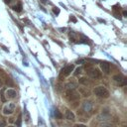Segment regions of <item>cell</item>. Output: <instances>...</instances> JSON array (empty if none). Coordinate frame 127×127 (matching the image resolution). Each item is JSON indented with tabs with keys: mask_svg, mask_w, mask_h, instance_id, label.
Masks as SVG:
<instances>
[{
	"mask_svg": "<svg viewBox=\"0 0 127 127\" xmlns=\"http://www.w3.org/2000/svg\"><path fill=\"white\" fill-rule=\"evenodd\" d=\"M93 92L95 95L99 96V97H102V98H107L109 96V91L102 85H99V86H96L94 89H93Z\"/></svg>",
	"mask_w": 127,
	"mask_h": 127,
	"instance_id": "1",
	"label": "cell"
},
{
	"mask_svg": "<svg viewBox=\"0 0 127 127\" xmlns=\"http://www.w3.org/2000/svg\"><path fill=\"white\" fill-rule=\"evenodd\" d=\"M14 108H15V104L14 103H9L8 105H6L4 108H3V113L4 114H11L13 113L14 111Z\"/></svg>",
	"mask_w": 127,
	"mask_h": 127,
	"instance_id": "2",
	"label": "cell"
},
{
	"mask_svg": "<svg viewBox=\"0 0 127 127\" xmlns=\"http://www.w3.org/2000/svg\"><path fill=\"white\" fill-rule=\"evenodd\" d=\"M113 79L116 82H118L119 84H122V85L126 84V78L123 75H121V74H115V75H113Z\"/></svg>",
	"mask_w": 127,
	"mask_h": 127,
	"instance_id": "3",
	"label": "cell"
},
{
	"mask_svg": "<svg viewBox=\"0 0 127 127\" xmlns=\"http://www.w3.org/2000/svg\"><path fill=\"white\" fill-rule=\"evenodd\" d=\"M73 69H74V65H73V64L66 65L65 67L63 68V70H62V74H64V75H68Z\"/></svg>",
	"mask_w": 127,
	"mask_h": 127,
	"instance_id": "4",
	"label": "cell"
},
{
	"mask_svg": "<svg viewBox=\"0 0 127 127\" xmlns=\"http://www.w3.org/2000/svg\"><path fill=\"white\" fill-rule=\"evenodd\" d=\"M89 75H90V77H92V78H99L100 76H101V72L97 69V68H92V69H90V71H89Z\"/></svg>",
	"mask_w": 127,
	"mask_h": 127,
	"instance_id": "5",
	"label": "cell"
},
{
	"mask_svg": "<svg viewBox=\"0 0 127 127\" xmlns=\"http://www.w3.org/2000/svg\"><path fill=\"white\" fill-rule=\"evenodd\" d=\"M100 68L102 69V71L104 73H109V70H110V64L106 62H103L100 64Z\"/></svg>",
	"mask_w": 127,
	"mask_h": 127,
	"instance_id": "6",
	"label": "cell"
},
{
	"mask_svg": "<svg viewBox=\"0 0 127 127\" xmlns=\"http://www.w3.org/2000/svg\"><path fill=\"white\" fill-rule=\"evenodd\" d=\"M16 95H17V92H16V90H14V89H12V88H9V89H7L6 90V96L8 97V98H14V97H16Z\"/></svg>",
	"mask_w": 127,
	"mask_h": 127,
	"instance_id": "7",
	"label": "cell"
},
{
	"mask_svg": "<svg viewBox=\"0 0 127 127\" xmlns=\"http://www.w3.org/2000/svg\"><path fill=\"white\" fill-rule=\"evenodd\" d=\"M65 117H66V119H68V120H74V118H75V116H74V114L72 113V111H70V110H66L65 111Z\"/></svg>",
	"mask_w": 127,
	"mask_h": 127,
	"instance_id": "8",
	"label": "cell"
},
{
	"mask_svg": "<svg viewBox=\"0 0 127 127\" xmlns=\"http://www.w3.org/2000/svg\"><path fill=\"white\" fill-rule=\"evenodd\" d=\"M13 10H15L17 12H21L22 11V5L21 4H17L15 6H13Z\"/></svg>",
	"mask_w": 127,
	"mask_h": 127,
	"instance_id": "9",
	"label": "cell"
},
{
	"mask_svg": "<svg viewBox=\"0 0 127 127\" xmlns=\"http://www.w3.org/2000/svg\"><path fill=\"white\" fill-rule=\"evenodd\" d=\"M55 116H56V118H59V119H61L63 116H62V114H61V112L58 110V109H56L55 110Z\"/></svg>",
	"mask_w": 127,
	"mask_h": 127,
	"instance_id": "10",
	"label": "cell"
},
{
	"mask_svg": "<svg viewBox=\"0 0 127 127\" xmlns=\"http://www.w3.org/2000/svg\"><path fill=\"white\" fill-rule=\"evenodd\" d=\"M81 72V68L80 67H77L76 69H75V71H74V75H77L78 73H80Z\"/></svg>",
	"mask_w": 127,
	"mask_h": 127,
	"instance_id": "11",
	"label": "cell"
},
{
	"mask_svg": "<svg viewBox=\"0 0 127 127\" xmlns=\"http://www.w3.org/2000/svg\"><path fill=\"white\" fill-rule=\"evenodd\" d=\"M5 125H6V122L3 119H0V127H5Z\"/></svg>",
	"mask_w": 127,
	"mask_h": 127,
	"instance_id": "12",
	"label": "cell"
},
{
	"mask_svg": "<svg viewBox=\"0 0 127 127\" xmlns=\"http://www.w3.org/2000/svg\"><path fill=\"white\" fill-rule=\"evenodd\" d=\"M17 126H18V127L21 126V116L18 117V120H17Z\"/></svg>",
	"mask_w": 127,
	"mask_h": 127,
	"instance_id": "13",
	"label": "cell"
},
{
	"mask_svg": "<svg viewBox=\"0 0 127 127\" xmlns=\"http://www.w3.org/2000/svg\"><path fill=\"white\" fill-rule=\"evenodd\" d=\"M53 11H54V13H55V14H57V15H58V14H60V9H59V8H54V10H53Z\"/></svg>",
	"mask_w": 127,
	"mask_h": 127,
	"instance_id": "14",
	"label": "cell"
},
{
	"mask_svg": "<svg viewBox=\"0 0 127 127\" xmlns=\"http://www.w3.org/2000/svg\"><path fill=\"white\" fill-rule=\"evenodd\" d=\"M75 127H86V126H85L84 124H76Z\"/></svg>",
	"mask_w": 127,
	"mask_h": 127,
	"instance_id": "15",
	"label": "cell"
},
{
	"mask_svg": "<svg viewBox=\"0 0 127 127\" xmlns=\"http://www.w3.org/2000/svg\"><path fill=\"white\" fill-rule=\"evenodd\" d=\"M70 20H72L73 22H76V19H75V18H74L73 16H71V17H70Z\"/></svg>",
	"mask_w": 127,
	"mask_h": 127,
	"instance_id": "16",
	"label": "cell"
},
{
	"mask_svg": "<svg viewBox=\"0 0 127 127\" xmlns=\"http://www.w3.org/2000/svg\"><path fill=\"white\" fill-rule=\"evenodd\" d=\"M123 16L124 17H127V11H123Z\"/></svg>",
	"mask_w": 127,
	"mask_h": 127,
	"instance_id": "17",
	"label": "cell"
},
{
	"mask_svg": "<svg viewBox=\"0 0 127 127\" xmlns=\"http://www.w3.org/2000/svg\"><path fill=\"white\" fill-rule=\"evenodd\" d=\"M2 84H3V82H2V80H1V79H0V87H1V86H2Z\"/></svg>",
	"mask_w": 127,
	"mask_h": 127,
	"instance_id": "18",
	"label": "cell"
},
{
	"mask_svg": "<svg viewBox=\"0 0 127 127\" xmlns=\"http://www.w3.org/2000/svg\"><path fill=\"white\" fill-rule=\"evenodd\" d=\"M5 1H6V2H9V1H10V0H5Z\"/></svg>",
	"mask_w": 127,
	"mask_h": 127,
	"instance_id": "19",
	"label": "cell"
},
{
	"mask_svg": "<svg viewBox=\"0 0 127 127\" xmlns=\"http://www.w3.org/2000/svg\"><path fill=\"white\" fill-rule=\"evenodd\" d=\"M9 127H13V126H9Z\"/></svg>",
	"mask_w": 127,
	"mask_h": 127,
	"instance_id": "20",
	"label": "cell"
}]
</instances>
